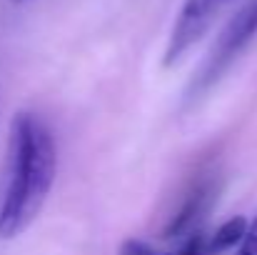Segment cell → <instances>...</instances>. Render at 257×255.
Instances as JSON below:
<instances>
[{
	"label": "cell",
	"instance_id": "1",
	"mask_svg": "<svg viewBox=\"0 0 257 255\" xmlns=\"http://www.w3.org/2000/svg\"><path fill=\"white\" fill-rule=\"evenodd\" d=\"M58 175V148L50 128L33 113H18L10 125L8 175L0 200V238L10 240L40 215Z\"/></svg>",
	"mask_w": 257,
	"mask_h": 255
},
{
	"label": "cell",
	"instance_id": "2",
	"mask_svg": "<svg viewBox=\"0 0 257 255\" xmlns=\"http://www.w3.org/2000/svg\"><path fill=\"white\" fill-rule=\"evenodd\" d=\"M220 10H222L220 0H185L182 3L170 30L168 45H165V58H163L165 68L177 65L205 38V33L212 28Z\"/></svg>",
	"mask_w": 257,
	"mask_h": 255
},
{
	"label": "cell",
	"instance_id": "3",
	"mask_svg": "<svg viewBox=\"0 0 257 255\" xmlns=\"http://www.w3.org/2000/svg\"><path fill=\"white\" fill-rule=\"evenodd\" d=\"M257 35V0H247L225 25V30L220 33L210 60L205 65V73L200 78V85H210L235 58L237 53Z\"/></svg>",
	"mask_w": 257,
	"mask_h": 255
},
{
	"label": "cell",
	"instance_id": "4",
	"mask_svg": "<svg viewBox=\"0 0 257 255\" xmlns=\"http://www.w3.org/2000/svg\"><path fill=\"white\" fill-rule=\"evenodd\" d=\"M210 200H212V185H210V183H200V185L187 195V200H185V205L180 208V213L170 220V225H168L165 235H168V238H175V235H180V233L190 230V228H192V223H195L205 210H207Z\"/></svg>",
	"mask_w": 257,
	"mask_h": 255
},
{
	"label": "cell",
	"instance_id": "5",
	"mask_svg": "<svg viewBox=\"0 0 257 255\" xmlns=\"http://www.w3.org/2000/svg\"><path fill=\"white\" fill-rule=\"evenodd\" d=\"M247 225H250V220L242 218V215L227 218V220L215 230V235L210 238V243H205V255H222V253L235 250V248L240 245V240L245 238Z\"/></svg>",
	"mask_w": 257,
	"mask_h": 255
},
{
	"label": "cell",
	"instance_id": "6",
	"mask_svg": "<svg viewBox=\"0 0 257 255\" xmlns=\"http://www.w3.org/2000/svg\"><path fill=\"white\" fill-rule=\"evenodd\" d=\"M117 255H165L160 253V250H155L150 243H145V240H138V238H127L122 245H120V250Z\"/></svg>",
	"mask_w": 257,
	"mask_h": 255
},
{
	"label": "cell",
	"instance_id": "7",
	"mask_svg": "<svg viewBox=\"0 0 257 255\" xmlns=\"http://www.w3.org/2000/svg\"><path fill=\"white\" fill-rule=\"evenodd\" d=\"M235 255H257V215H255V220H250L247 233H245V238L240 240Z\"/></svg>",
	"mask_w": 257,
	"mask_h": 255
},
{
	"label": "cell",
	"instance_id": "8",
	"mask_svg": "<svg viewBox=\"0 0 257 255\" xmlns=\"http://www.w3.org/2000/svg\"><path fill=\"white\" fill-rule=\"evenodd\" d=\"M172 255H205V240L195 233V235H190V240L177 253H172Z\"/></svg>",
	"mask_w": 257,
	"mask_h": 255
},
{
	"label": "cell",
	"instance_id": "9",
	"mask_svg": "<svg viewBox=\"0 0 257 255\" xmlns=\"http://www.w3.org/2000/svg\"><path fill=\"white\" fill-rule=\"evenodd\" d=\"M10 3H15V5H20V3H28V0H10Z\"/></svg>",
	"mask_w": 257,
	"mask_h": 255
},
{
	"label": "cell",
	"instance_id": "10",
	"mask_svg": "<svg viewBox=\"0 0 257 255\" xmlns=\"http://www.w3.org/2000/svg\"><path fill=\"white\" fill-rule=\"evenodd\" d=\"M220 3H222V5H225V3H230V0H220Z\"/></svg>",
	"mask_w": 257,
	"mask_h": 255
}]
</instances>
